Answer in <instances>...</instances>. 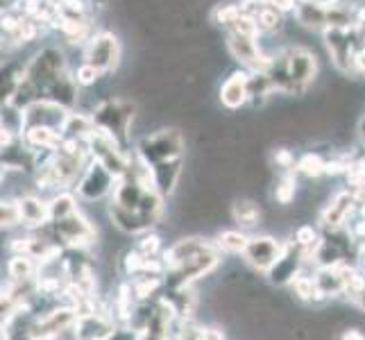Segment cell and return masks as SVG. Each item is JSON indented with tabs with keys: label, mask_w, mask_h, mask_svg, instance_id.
I'll return each instance as SVG.
<instances>
[{
	"label": "cell",
	"mask_w": 365,
	"mask_h": 340,
	"mask_svg": "<svg viewBox=\"0 0 365 340\" xmlns=\"http://www.w3.org/2000/svg\"><path fill=\"white\" fill-rule=\"evenodd\" d=\"M259 36H247V34H236L227 32V50L230 55L247 71H266L270 57L261 53L257 43Z\"/></svg>",
	"instance_id": "cell-8"
},
{
	"label": "cell",
	"mask_w": 365,
	"mask_h": 340,
	"mask_svg": "<svg viewBox=\"0 0 365 340\" xmlns=\"http://www.w3.org/2000/svg\"><path fill=\"white\" fill-rule=\"evenodd\" d=\"M297 172L307 175V177H320L327 172V161L320 155H307L297 163Z\"/></svg>",
	"instance_id": "cell-24"
},
{
	"label": "cell",
	"mask_w": 365,
	"mask_h": 340,
	"mask_svg": "<svg viewBox=\"0 0 365 340\" xmlns=\"http://www.w3.org/2000/svg\"><path fill=\"white\" fill-rule=\"evenodd\" d=\"M91 116H93L96 128L109 132L116 141L125 145L130 138L132 120L136 116V105L132 100H125V98H111V100H105V103H100Z\"/></svg>",
	"instance_id": "cell-1"
},
{
	"label": "cell",
	"mask_w": 365,
	"mask_h": 340,
	"mask_svg": "<svg viewBox=\"0 0 365 340\" xmlns=\"http://www.w3.org/2000/svg\"><path fill=\"white\" fill-rule=\"evenodd\" d=\"M116 182L118 177L105 166V163L91 159L78 180V195L84 202H98V200H103L109 191H114Z\"/></svg>",
	"instance_id": "cell-6"
},
{
	"label": "cell",
	"mask_w": 365,
	"mask_h": 340,
	"mask_svg": "<svg viewBox=\"0 0 365 340\" xmlns=\"http://www.w3.org/2000/svg\"><path fill=\"white\" fill-rule=\"evenodd\" d=\"M295 191H297L295 177L286 172V175H282L279 182H277V186H274V200L279 205H291L295 200Z\"/></svg>",
	"instance_id": "cell-23"
},
{
	"label": "cell",
	"mask_w": 365,
	"mask_h": 340,
	"mask_svg": "<svg viewBox=\"0 0 365 340\" xmlns=\"http://www.w3.org/2000/svg\"><path fill=\"white\" fill-rule=\"evenodd\" d=\"M220 103L230 111L241 109L250 103V71H236L220 86Z\"/></svg>",
	"instance_id": "cell-12"
},
{
	"label": "cell",
	"mask_w": 365,
	"mask_h": 340,
	"mask_svg": "<svg viewBox=\"0 0 365 340\" xmlns=\"http://www.w3.org/2000/svg\"><path fill=\"white\" fill-rule=\"evenodd\" d=\"M21 225V209L19 200H3V227L11 230V227Z\"/></svg>",
	"instance_id": "cell-25"
},
{
	"label": "cell",
	"mask_w": 365,
	"mask_h": 340,
	"mask_svg": "<svg viewBox=\"0 0 365 340\" xmlns=\"http://www.w3.org/2000/svg\"><path fill=\"white\" fill-rule=\"evenodd\" d=\"M255 19L259 23L261 32H266V34H272V32H277V30L282 28V11L277 9V7H272L270 3L263 5L255 14Z\"/></svg>",
	"instance_id": "cell-21"
},
{
	"label": "cell",
	"mask_w": 365,
	"mask_h": 340,
	"mask_svg": "<svg viewBox=\"0 0 365 340\" xmlns=\"http://www.w3.org/2000/svg\"><path fill=\"white\" fill-rule=\"evenodd\" d=\"M100 75H103V73H100L96 66L86 64V61H84V64L78 68V73H75V80H78L80 86H91V84H96V80L100 78Z\"/></svg>",
	"instance_id": "cell-26"
},
{
	"label": "cell",
	"mask_w": 365,
	"mask_h": 340,
	"mask_svg": "<svg viewBox=\"0 0 365 340\" xmlns=\"http://www.w3.org/2000/svg\"><path fill=\"white\" fill-rule=\"evenodd\" d=\"M66 73V59L59 48H43L41 53H36L30 64L25 66V82H30L39 98H43L46 89L53 84L57 78Z\"/></svg>",
	"instance_id": "cell-2"
},
{
	"label": "cell",
	"mask_w": 365,
	"mask_h": 340,
	"mask_svg": "<svg viewBox=\"0 0 365 340\" xmlns=\"http://www.w3.org/2000/svg\"><path fill=\"white\" fill-rule=\"evenodd\" d=\"M307 257V252L302 249L295 241H288L282 249V254L279 259H277L272 263V268L266 272L268 274V279L277 286H286V284H291L295 277L302 272V263H304Z\"/></svg>",
	"instance_id": "cell-10"
},
{
	"label": "cell",
	"mask_w": 365,
	"mask_h": 340,
	"mask_svg": "<svg viewBox=\"0 0 365 340\" xmlns=\"http://www.w3.org/2000/svg\"><path fill=\"white\" fill-rule=\"evenodd\" d=\"M351 302H354V304H356V306H359V309L365 313V284L361 286V291H359L354 297H351Z\"/></svg>",
	"instance_id": "cell-30"
},
{
	"label": "cell",
	"mask_w": 365,
	"mask_h": 340,
	"mask_svg": "<svg viewBox=\"0 0 365 340\" xmlns=\"http://www.w3.org/2000/svg\"><path fill=\"white\" fill-rule=\"evenodd\" d=\"M136 249H141L143 254H148V257H157L159 249H161V238L157 234H145Z\"/></svg>",
	"instance_id": "cell-27"
},
{
	"label": "cell",
	"mask_w": 365,
	"mask_h": 340,
	"mask_svg": "<svg viewBox=\"0 0 365 340\" xmlns=\"http://www.w3.org/2000/svg\"><path fill=\"white\" fill-rule=\"evenodd\" d=\"M286 64H288V78L293 84V93H302L307 86L316 80V55L307 48H291L286 50Z\"/></svg>",
	"instance_id": "cell-9"
},
{
	"label": "cell",
	"mask_w": 365,
	"mask_h": 340,
	"mask_svg": "<svg viewBox=\"0 0 365 340\" xmlns=\"http://www.w3.org/2000/svg\"><path fill=\"white\" fill-rule=\"evenodd\" d=\"M313 3H320V5H331V3H338V0H313Z\"/></svg>",
	"instance_id": "cell-32"
},
{
	"label": "cell",
	"mask_w": 365,
	"mask_h": 340,
	"mask_svg": "<svg viewBox=\"0 0 365 340\" xmlns=\"http://www.w3.org/2000/svg\"><path fill=\"white\" fill-rule=\"evenodd\" d=\"M247 243H250V236L243 232H234V230L218 234V241H216V245L222 252H227V254H243Z\"/></svg>",
	"instance_id": "cell-20"
},
{
	"label": "cell",
	"mask_w": 365,
	"mask_h": 340,
	"mask_svg": "<svg viewBox=\"0 0 365 340\" xmlns=\"http://www.w3.org/2000/svg\"><path fill=\"white\" fill-rule=\"evenodd\" d=\"M75 209H78V205H75L73 195L59 193V195H55L53 200H50V220L64 218V216H68V213H73Z\"/></svg>",
	"instance_id": "cell-22"
},
{
	"label": "cell",
	"mask_w": 365,
	"mask_h": 340,
	"mask_svg": "<svg viewBox=\"0 0 365 340\" xmlns=\"http://www.w3.org/2000/svg\"><path fill=\"white\" fill-rule=\"evenodd\" d=\"M36 266H34V257L30 254H14L7 263V272L9 279L14 284H28L32 279Z\"/></svg>",
	"instance_id": "cell-19"
},
{
	"label": "cell",
	"mask_w": 365,
	"mask_h": 340,
	"mask_svg": "<svg viewBox=\"0 0 365 340\" xmlns=\"http://www.w3.org/2000/svg\"><path fill=\"white\" fill-rule=\"evenodd\" d=\"M356 207V195L343 191V193H336L331 197V202L327 205L320 213V222L324 230H341L345 227V220L351 216V211Z\"/></svg>",
	"instance_id": "cell-13"
},
{
	"label": "cell",
	"mask_w": 365,
	"mask_h": 340,
	"mask_svg": "<svg viewBox=\"0 0 365 340\" xmlns=\"http://www.w3.org/2000/svg\"><path fill=\"white\" fill-rule=\"evenodd\" d=\"M109 216H111V222H114V227H118L123 234H143L148 230H153V227L148 225V220L136 209L120 207L116 202H111Z\"/></svg>",
	"instance_id": "cell-17"
},
{
	"label": "cell",
	"mask_w": 365,
	"mask_h": 340,
	"mask_svg": "<svg viewBox=\"0 0 365 340\" xmlns=\"http://www.w3.org/2000/svg\"><path fill=\"white\" fill-rule=\"evenodd\" d=\"M120 59V43L116 39V34H111L107 30L96 32L84 50V61L86 64L96 66L100 73H111L118 66Z\"/></svg>",
	"instance_id": "cell-7"
},
{
	"label": "cell",
	"mask_w": 365,
	"mask_h": 340,
	"mask_svg": "<svg viewBox=\"0 0 365 340\" xmlns=\"http://www.w3.org/2000/svg\"><path fill=\"white\" fill-rule=\"evenodd\" d=\"M295 19H297V23L302 25V28H307V30H327V28H329L327 5L313 3V0H297Z\"/></svg>",
	"instance_id": "cell-16"
},
{
	"label": "cell",
	"mask_w": 365,
	"mask_h": 340,
	"mask_svg": "<svg viewBox=\"0 0 365 340\" xmlns=\"http://www.w3.org/2000/svg\"><path fill=\"white\" fill-rule=\"evenodd\" d=\"M136 155L141 157L145 163L155 166L159 161L175 159L184 155V136L180 130H159L155 134L143 136L136 145Z\"/></svg>",
	"instance_id": "cell-3"
},
{
	"label": "cell",
	"mask_w": 365,
	"mask_h": 340,
	"mask_svg": "<svg viewBox=\"0 0 365 340\" xmlns=\"http://www.w3.org/2000/svg\"><path fill=\"white\" fill-rule=\"evenodd\" d=\"M359 263H361V268L365 272V243H361V247H359Z\"/></svg>",
	"instance_id": "cell-31"
},
{
	"label": "cell",
	"mask_w": 365,
	"mask_h": 340,
	"mask_svg": "<svg viewBox=\"0 0 365 340\" xmlns=\"http://www.w3.org/2000/svg\"><path fill=\"white\" fill-rule=\"evenodd\" d=\"M356 32H359V36H361V41L365 43V5L359 9V14H356Z\"/></svg>",
	"instance_id": "cell-29"
},
{
	"label": "cell",
	"mask_w": 365,
	"mask_h": 340,
	"mask_svg": "<svg viewBox=\"0 0 365 340\" xmlns=\"http://www.w3.org/2000/svg\"><path fill=\"white\" fill-rule=\"evenodd\" d=\"M270 5L277 7L284 14V11H295V5H297V0H270Z\"/></svg>",
	"instance_id": "cell-28"
},
{
	"label": "cell",
	"mask_w": 365,
	"mask_h": 340,
	"mask_svg": "<svg viewBox=\"0 0 365 340\" xmlns=\"http://www.w3.org/2000/svg\"><path fill=\"white\" fill-rule=\"evenodd\" d=\"M182 166H184L182 157L166 159V161L155 163V166H150L153 168V184L163 197L175 191V186H178V182L182 177Z\"/></svg>",
	"instance_id": "cell-14"
},
{
	"label": "cell",
	"mask_w": 365,
	"mask_h": 340,
	"mask_svg": "<svg viewBox=\"0 0 365 340\" xmlns=\"http://www.w3.org/2000/svg\"><path fill=\"white\" fill-rule=\"evenodd\" d=\"M232 218L236 220L238 227L250 230V227L259 225V220H261V207L255 202V200H250V197L236 200L234 207H232Z\"/></svg>",
	"instance_id": "cell-18"
},
{
	"label": "cell",
	"mask_w": 365,
	"mask_h": 340,
	"mask_svg": "<svg viewBox=\"0 0 365 340\" xmlns=\"http://www.w3.org/2000/svg\"><path fill=\"white\" fill-rule=\"evenodd\" d=\"M282 249H284V245L277 241L274 236L263 234V236H252L250 238L243 257H245L247 266H252L255 270H261V272H268L272 268V263L279 259Z\"/></svg>",
	"instance_id": "cell-11"
},
{
	"label": "cell",
	"mask_w": 365,
	"mask_h": 340,
	"mask_svg": "<svg viewBox=\"0 0 365 340\" xmlns=\"http://www.w3.org/2000/svg\"><path fill=\"white\" fill-rule=\"evenodd\" d=\"M322 32L334 66L343 73H354V57L363 46L356 28H327Z\"/></svg>",
	"instance_id": "cell-5"
},
{
	"label": "cell",
	"mask_w": 365,
	"mask_h": 340,
	"mask_svg": "<svg viewBox=\"0 0 365 340\" xmlns=\"http://www.w3.org/2000/svg\"><path fill=\"white\" fill-rule=\"evenodd\" d=\"M19 209H21V225L28 230H41L50 222V202L34 197V195H23L19 197Z\"/></svg>",
	"instance_id": "cell-15"
},
{
	"label": "cell",
	"mask_w": 365,
	"mask_h": 340,
	"mask_svg": "<svg viewBox=\"0 0 365 340\" xmlns=\"http://www.w3.org/2000/svg\"><path fill=\"white\" fill-rule=\"evenodd\" d=\"M48 230L53 234V241H59L73 249H86L96 243V227L78 209L59 220H50Z\"/></svg>",
	"instance_id": "cell-4"
}]
</instances>
